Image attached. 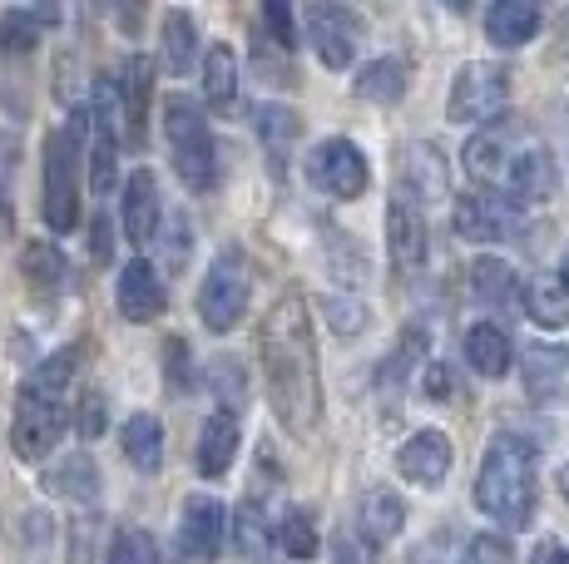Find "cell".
Returning a JSON list of instances; mask_svg holds the SVG:
<instances>
[{"label": "cell", "instance_id": "obj_1", "mask_svg": "<svg viewBox=\"0 0 569 564\" xmlns=\"http://www.w3.org/2000/svg\"><path fill=\"white\" fill-rule=\"evenodd\" d=\"M262 382H268V406L292 436H308L322 421V376H317V342L308 302L298 292L278 298V308L262 322Z\"/></svg>", "mask_w": 569, "mask_h": 564}, {"label": "cell", "instance_id": "obj_2", "mask_svg": "<svg viewBox=\"0 0 569 564\" xmlns=\"http://www.w3.org/2000/svg\"><path fill=\"white\" fill-rule=\"evenodd\" d=\"M466 173L480 183V193H496L510 203H545L555 199V159L545 139L520 119L480 129L466 144Z\"/></svg>", "mask_w": 569, "mask_h": 564}, {"label": "cell", "instance_id": "obj_3", "mask_svg": "<svg viewBox=\"0 0 569 564\" xmlns=\"http://www.w3.org/2000/svg\"><path fill=\"white\" fill-rule=\"evenodd\" d=\"M80 366L74 346L64 352H50L36 372L26 376L16 401V421H10V446H16L20 461H46L54 451V441L64 436V421H70V376Z\"/></svg>", "mask_w": 569, "mask_h": 564}, {"label": "cell", "instance_id": "obj_4", "mask_svg": "<svg viewBox=\"0 0 569 564\" xmlns=\"http://www.w3.org/2000/svg\"><path fill=\"white\" fill-rule=\"evenodd\" d=\"M476 505L506 530H525L535 520V446L525 436L500 431L490 441L476 475Z\"/></svg>", "mask_w": 569, "mask_h": 564}, {"label": "cell", "instance_id": "obj_5", "mask_svg": "<svg viewBox=\"0 0 569 564\" xmlns=\"http://www.w3.org/2000/svg\"><path fill=\"white\" fill-rule=\"evenodd\" d=\"M94 129L90 110H74L70 124L46 139V223L54 233H70L80 223V149Z\"/></svg>", "mask_w": 569, "mask_h": 564}, {"label": "cell", "instance_id": "obj_6", "mask_svg": "<svg viewBox=\"0 0 569 564\" xmlns=\"http://www.w3.org/2000/svg\"><path fill=\"white\" fill-rule=\"evenodd\" d=\"M163 134L173 149V169L189 183L193 193H208L218 183V149H213V129L203 119V104L189 94H169L163 100Z\"/></svg>", "mask_w": 569, "mask_h": 564}, {"label": "cell", "instance_id": "obj_7", "mask_svg": "<svg viewBox=\"0 0 569 564\" xmlns=\"http://www.w3.org/2000/svg\"><path fill=\"white\" fill-rule=\"evenodd\" d=\"M506 104H510V70L496 60H470V64H461V74H456L446 114H451V124L490 129V124H500Z\"/></svg>", "mask_w": 569, "mask_h": 564}, {"label": "cell", "instance_id": "obj_8", "mask_svg": "<svg viewBox=\"0 0 569 564\" xmlns=\"http://www.w3.org/2000/svg\"><path fill=\"white\" fill-rule=\"evenodd\" d=\"M248 298H253V278H248V263L238 248H223V253L208 263V278L199 288V318L208 332H228L243 322Z\"/></svg>", "mask_w": 569, "mask_h": 564}, {"label": "cell", "instance_id": "obj_9", "mask_svg": "<svg viewBox=\"0 0 569 564\" xmlns=\"http://www.w3.org/2000/svg\"><path fill=\"white\" fill-rule=\"evenodd\" d=\"M302 36L317 50V60L327 70H347L357 60V46H362V16L347 6H332V0H312L302 6Z\"/></svg>", "mask_w": 569, "mask_h": 564}, {"label": "cell", "instance_id": "obj_10", "mask_svg": "<svg viewBox=\"0 0 569 564\" xmlns=\"http://www.w3.org/2000/svg\"><path fill=\"white\" fill-rule=\"evenodd\" d=\"M308 179H312V189L332 193V199H362L371 183V169L352 139H322L308 154Z\"/></svg>", "mask_w": 569, "mask_h": 564}, {"label": "cell", "instance_id": "obj_11", "mask_svg": "<svg viewBox=\"0 0 569 564\" xmlns=\"http://www.w3.org/2000/svg\"><path fill=\"white\" fill-rule=\"evenodd\" d=\"M451 223L466 243H506V238H516L525 228L520 203L496 199V193H466V199H456Z\"/></svg>", "mask_w": 569, "mask_h": 564}, {"label": "cell", "instance_id": "obj_12", "mask_svg": "<svg viewBox=\"0 0 569 564\" xmlns=\"http://www.w3.org/2000/svg\"><path fill=\"white\" fill-rule=\"evenodd\" d=\"M387 248H391V263L401 273H421L426 258H431V233H426V213L411 193H391L387 203Z\"/></svg>", "mask_w": 569, "mask_h": 564}, {"label": "cell", "instance_id": "obj_13", "mask_svg": "<svg viewBox=\"0 0 569 564\" xmlns=\"http://www.w3.org/2000/svg\"><path fill=\"white\" fill-rule=\"evenodd\" d=\"M228 540V510L208 495H189L179 520V555L183 564H213Z\"/></svg>", "mask_w": 569, "mask_h": 564}, {"label": "cell", "instance_id": "obj_14", "mask_svg": "<svg viewBox=\"0 0 569 564\" xmlns=\"http://www.w3.org/2000/svg\"><path fill=\"white\" fill-rule=\"evenodd\" d=\"M119 318L124 322H154L163 318V308H169V292H163V278L159 268L149 263V258H134V263H124V273H119Z\"/></svg>", "mask_w": 569, "mask_h": 564}, {"label": "cell", "instance_id": "obj_15", "mask_svg": "<svg viewBox=\"0 0 569 564\" xmlns=\"http://www.w3.org/2000/svg\"><path fill=\"white\" fill-rule=\"evenodd\" d=\"M397 471L407 475L411 485L436 491V485L451 475V441H446L441 431H416L407 446H401V455H397Z\"/></svg>", "mask_w": 569, "mask_h": 564}, {"label": "cell", "instance_id": "obj_16", "mask_svg": "<svg viewBox=\"0 0 569 564\" xmlns=\"http://www.w3.org/2000/svg\"><path fill=\"white\" fill-rule=\"evenodd\" d=\"M124 233L129 243H154L159 233V179L149 169H134L124 183Z\"/></svg>", "mask_w": 569, "mask_h": 564}, {"label": "cell", "instance_id": "obj_17", "mask_svg": "<svg viewBox=\"0 0 569 564\" xmlns=\"http://www.w3.org/2000/svg\"><path fill=\"white\" fill-rule=\"evenodd\" d=\"M233 455H238V416H233V411H213V416L203 421L199 451H193L199 475H203V481H223L228 465H233Z\"/></svg>", "mask_w": 569, "mask_h": 564}, {"label": "cell", "instance_id": "obj_18", "mask_svg": "<svg viewBox=\"0 0 569 564\" xmlns=\"http://www.w3.org/2000/svg\"><path fill=\"white\" fill-rule=\"evenodd\" d=\"M535 30H540V6H530V0H496V6L486 10V36L496 40L500 50L530 46Z\"/></svg>", "mask_w": 569, "mask_h": 564}, {"label": "cell", "instance_id": "obj_19", "mask_svg": "<svg viewBox=\"0 0 569 564\" xmlns=\"http://www.w3.org/2000/svg\"><path fill=\"white\" fill-rule=\"evenodd\" d=\"M119 110H124V139L134 144L139 134H144V114H149V90H154V70H149L144 56L124 60V70H119Z\"/></svg>", "mask_w": 569, "mask_h": 564}, {"label": "cell", "instance_id": "obj_20", "mask_svg": "<svg viewBox=\"0 0 569 564\" xmlns=\"http://www.w3.org/2000/svg\"><path fill=\"white\" fill-rule=\"evenodd\" d=\"M401 193H411L416 203H436L446 193V164L441 149L431 144H411L401 154Z\"/></svg>", "mask_w": 569, "mask_h": 564}, {"label": "cell", "instance_id": "obj_21", "mask_svg": "<svg viewBox=\"0 0 569 564\" xmlns=\"http://www.w3.org/2000/svg\"><path fill=\"white\" fill-rule=\"evenodd\" d=\"M525 386H530L535 401L569 396V352H560V346H530L525 352Z\"/></svg>", "mask_w": 569, "mask_h": 564}, {"label": "cell", "instance_id": "obj_22", "mask_svg": "<svg viewBox=\"0 0 569 564\" xmlns=\"http://www.w3.org/2000/svg\"><path fill=\"white\" fill-rule=\"evenodd\" d=\"M119 446H124L129 465H134L139 475H159L163 471V426H159V416H149V411H139V416L124 421Z\"/></svg>", "mask_w": 569, "mask_h": 564}, {"label": "cell", "instance_id": "obj_23", "mask_svg": "<svg viewBox=\"0 0 569 564\" xmlns=\"http://www.w3.org/2000/svg\"><path fill=\"white\" fill-rule=\"evenodd\" d=\"M466 362L476 366L480 376H506L510 372V338L506 328H496V322H476V328L466 332Z\"/></svg>", "mask_w": 569, "mask_h": 564}, {"label": "cell", "instance_id": "obj_24", "mask_svg": "<svg viewBox=\"0 0 569 564\" xmlns=\"http://www.w3.org/2000/svg\"><path fill=\"white\" fill-rule=\"evenodd\" d=\"M401 525H407V505H401L397 491H371L362 510H357V530L371 540V545H387V540L401 535Z\"/></svg>", "mask_w": 569, "mask_h": 564}, {"label": "cell", "instance_id": "obj_25", "mask_svg": "<svg viewBox=\"0 0 569 564\" xmlns=\"http://www.w3.org/2000/svg\"><path fill=\"white\" fill-rule=\"evenodd\" d=\"M470 292H476L486 308H510V302L520 298V278L510 263H500V258H476L470 263Z\"/></svg>", "mask_w": 569, "mask_h": 564}, {"label": "cell", "instance_id": "obj_26", "mask_svg": "<svg viewBox=\"0 0 569 564\" xmlns=\"http://www.w3.org/2000/svg\"><path fill=\"white\" fill-rule=\"evenodd\" d=\"M525 312H530L540 328H569V282L560 273L535 278L525 288Z\"/></svg>", "mask_w": 569, "mask_h": 564}, {"label": "cell", "instance_id": "obj_27", "mask_svg": "<svg viewBox=\"0 0 569 564\" xmlns=\"http://www.w3.org/2000/svg\"><path fill=\"white\" fill-rule=\"evenodd\" d=\"M60 20V10H50V6H40V10H6L0 16V46L6 50H36L40 46V36Z\"/></svg>", "mask_w": 569, "mask_h": 564}, {"label": "cell", "instance_id": "obj_28", "mask_svg": "<svg viewBox=\"0 0 569 564\" xmlns=\"http://www.w3.org/2000/svg\"><path fill=\"white\" fill-rule=\"evenodd\" d=\"M46 491H50V495H70V501H90V495L100 491V475H94V461H90L84 451L64 455V461L46 475Z\"/></svg>", "mask_w": 569, "mask_h": 564}, {"label": "cell", "instance_id": "obj_29", "mask_svg": "<svg viewBox=\"0 0 569 564\" xmlns=\"http://www.w3.org/2000/svg\"><path fill=\"white\" fill-rule=\"evenodd\" d=\"M357 94L371 104H397L407 94V64L401 60H371L362 74H357Z\"/></svg>", "mask_w": 569, "mask_h": 564}, {"label": "cell", "instance_id": "obj_30", "mask_svg": "<svg viewBox=\"0 0 569 564\" xmlns=\"http://www.w3.org/2000/svg\"><path fill=\"white\" fill-rule=\"evenodd\" d=\"M199 56V26H193L189 10H169L163 16V64L173 74H183Z\"/></svg>", "mask_w": 569, "mask_h": 564}, {"label": "cell", "instance_id": "obj_31", "mask_svg": "<svg viewBox=\"0 0 569 564\" xmlns=\"http://www.w3.org/2000/svg\"><path fill=\"white\" fill-rule=\"evenodd\" d=\"M203 94L213 110H228L238 100V56L228 46H213L203 60Z\"/></svg>", "mask_w": 569, "mask_h": 564}, {"label": "cell", "instance_id": "obj_32", "mask_svg": "<svg viewBox=\"0 0 569 564\" xmlns=\"http://www.w3.org/2000/svg\"><path fill=\"white\" fill-rule=\"evenodd\" d=\"M258 134H262V149L272 154V173H282L288 144L298 139V114L282 110V104H262L258 110Z\"/></svg>", "mask_w": 569, "mask_h": 564}, {"label": "cell", "instance_id": "obj_33", "mask_svg": "<svg viewBox=\"0 0 569 564\" xmlns=\"http://www.w3.org/2000/svg\"><path fill=\"white\" fill-rule=\"evenodd\" d=\"M272 540H278V550H282V555H288L292 564H312V555H317V525H312L308 510H288Z\"/></svg>", "mask_w": 569, "mask_h": 564}, {"label": "cell", "instance_id": "obj_34", "mask_svg": "<svg viewBox=\"0 0 569 564\" xmlns=\"http://www.w3.org/2000/svg\"><path fill=\"white\" fill-rule=\"evenodd\" d=\"M421 356H426V338H421V332H407V338L397 342V352L387 356V366L377 372L381 396H397V392H401V382H407V372H411L416 362H421Z\"/></svg>", "mask_w": 569, "mask_h": 564}, {"label": "cell", "instance_id": "obj_35", "mask_svg": "<svg viewBox=\"0 0 569 564\" xmlns=\"http://www.w3.org/2000/svg\"><path fill=\"white\" fill-rule=\"evenodd\" d=\"M26 278H30V288L36 292H54L60 288V278H64V258L54 253L50 243H30L26 248Z\"/></svg>", "mask_w": 569, "mask_h": 564}, {"label": "cell", "instance_id": "obj_36", "mask_svg": "<svg viewBox=\"0 0 569 564\" xmlns=\"http://www.w3.org/2000/svg\"><path fill=\"white\" fill-rule=\"evenodd\" d=\"M104 564H159V550H154V540H149L144 530H119Z\"/></svg>", "mask_w": 569, "mask_h": 564}, {"label": "cell", "instance_id": "obj_37", "mask_svg": "<svg viewBox=\"0 0 569 564\" xmlns=\"http://www.w3.org/2000/svg\"><path fill=\"white\" fill-rule=\"evenodd\" d=\"M233 535H238V550H243V555H253V560L262 555V545H268V525H262V515H258L253 501L233 515Z\"/></svg>", "mask_w": 569, "mask_h": 564}, {"label": "cell", "instance_id": "obj_38", "mask_svg": "<svg viewBox=\"0 0 569 564\" xmlns=\"http://www.w3.org/2000/svg\"><path fill=\"white\" fill-rule=\"evenodd\" d=\"M377 550H381V545H371L362 530L352 525V530H342V535H337L332 564H381V560H377Z\"/></svg>", "mask_w": 569, "mask_h": 564}, {"label": "cell", "instance_id": "obj_39", "mask_svg": "<svg viewBox=\"0 0 569 564\" xmlns=\"http://www.w3.org/2000/svg\"><path fill=\"white\" fill-rule=\"evenodd\" d=\"M327 312H332V328L342 332V338H357V332L367 328L362 302H342V298H332V302H327Z\"/></svg>", "mask_w": 569, "mask_h": 564}, {"label": "cell", "instance_id": "obj_40", "mask_svg": "<svg viewBox=\"0 0 569 564\" xmlns=\"http://www.w3.org/2000/svg\"><path fill=\"white\" fill-rule=\"evenodd\" d=\"M466 564H510L506 540H496V535H476V540H470V550H466Z\"/></svg>", "mask_w": 569, "mask_h": 564}, {"label": "cell", "instance_id": "obj_41", "mask_svg": "<svg viewBox=\"0 0 569 564\" xmlns=\"http://www.w3.org/2000/svg\"><path fill=\"white\" fill-rule=\"evenodd\" d=\"M262 20H268V26H272V36H278V46H282V50H292V46H298V30H292V10H288V6H278V0H268V6H262Z\"/></svg>", "mask_w": 569, "mask_h": 564}, {"label": "cell", "instance_id": "obj_42", "mask_svg": "<svg viewBox=\"0 0 569 564\" xmlns=\"http://www.w3.org/2000/svg\"><path fill=\"white\" fill-rule=\"evenodd\" d=\"M426 396L451 401V372H446V366H426Z\"/></svg>", "mask_w": 569, "mask_h": 564}, {"label": "cell", "instance_id": "obj_43", "mask_svg": "<svg viewBox=\"0 0 569 564\" xmlns=\"http://www.w3.org/2000/svg\"><path fill=\"white\" fill-rule=\"evenodd\" d=\"M530 564H569V550L560 545V540H540L535 545V560Z\"/></svg>", "mask_w": 569, "mask_h": 564}, {"label": "cell", "instance_id": "obj_44", "mask_svg": "<svg viewBox=\"0 0 569 564\" xmlns=\"http://www.w3.org/2000/svg\"><path fill=\"white\" fill-rule=\"evenodd\" d=\"M94 431H100V396H84V436H94Z\"/></svg>", "mask_w": 569, "mask_h": 564}, {"label": "cell", "instance_id": "obj_45", "mask_svg": "<svg viewBox=\"0 0 569 564\" xmlns=\"http://www.w3.org/2000/svg\"><path fill=\"white\" fill-rule=\"evenodd\" d=\"M560 495H565V501H569V461L560 465Z\"/></svg>", "mask_w": 569, "mask_h": 564}, {"label": "cell", "instance_id": "obj_46", "mask_svg": "<svg viewBox=\"0 0 569 564\" xmlns=\"http://www.w3.org/2000/svg\"><path fill=\"white\" fill-rule=\"evenodd\" d=\"M560 278H565V282H569V253H565V268H560Z\"/></svg>", "mask_w": 569, "mask_h": 564}]
</instances>
